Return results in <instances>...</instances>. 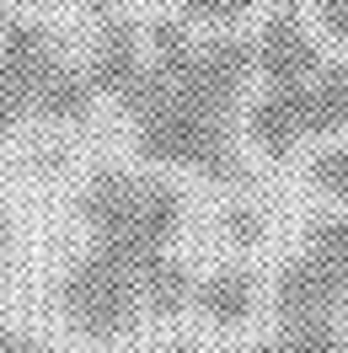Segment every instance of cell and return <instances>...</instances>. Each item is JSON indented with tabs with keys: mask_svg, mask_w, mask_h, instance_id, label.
Returning a JSON list of instances; mask_svg holds the SVG:
<instances>
[{
	"mask_svg": "<svg viewBox=\"0 0 348 353\" xmlns=\"http://www.w3.org/2000/svg\"><path fill=\"white\" fill-rule=\"evenodd\" d=\"M305 11H311V22L322 27V38L348 43V0H311Z\"/></svg>",
	"mask_w": 348,
	"mask_h": 353,
	"instance_id": "13",
	"label": "cell"
},
{
	"mask_svg": "<svg viewBox=\"0 0 348 353\" xmlns=\"http://www.w3.org/2000/svg\"><path fill=\"white\" fill-rule=\"evenodd\" d=\"M86 6H91V17H97V22H108V17H113V0H86Z\"/></svg>",
	"mask_w": 348,
	"mask_h": 353,
	"instance_id": "17",
	"label": "cell"
},
{
	"mask_svg": "<svg viewBox=\"0 0 348 353\" xmlns=\"http://www.w3.org/2000/svg\"><path fill=\"white\" fill-rule=\"evenodd\" d=\"M0 353H48V348H44V337H38V332L0 321Z\"/></svg>",
	"mask_w": 348,
	"mask_h": 353,
	"instance_id": "14",
	"label": "cell"
},
{
	"mask_svg": "<svg viewBox=\"0 0 348 353\" xmlns=\"http://www.w3.org/2000/svg\"><path fill=\"white\" fill-rule=\"evenodd\" d=\"M262 0H177V22L193 32H236Z\"/></svg>",
	"mask_w": 348,
	"mask_h": 353,
	"instance_id": "10",
	"label": "cell"
},
{
	"mask_svg": "<svg viewBox=\"0 0 348 353\" xmlns=\"http://www.w3.org/2000/svg\"><path fill=\"white\" fill-rule=\"evenodd\" d=\"M279 353H348V327L338 321H273Z\"/></svg>",
	"mask_w": 348,
	"mask_h": 353,
	"instance_id": "9",
	"label": "cell"
},
{
	"mask_svg": "<svg viewBox=\"0 0 348 353\" xmlns=\"http://www.w3.org/2000/svg\"><path fill=\"white\" fill-rule=\"evenodd\" d=\"M273 321H338L348 327V214H316L300 252L273 273Z\"/></svg>",
	"mask_w": 348,
	"mask_h": 353,
	"instance_id": "5",
	"label": "cell"
},
{
	"mask_svg": "<svg viewBox=\"0 0 348 353\" xmlns=\"http://www.w3.org/2000/svg\"><path fill=\"white\" fill-rule=\"evenodd\" d=\"M305 182L332 203H348V139H327L305 155Z\"/></svg>",
	"mask_w": 348,
	"mask_h": 353,
	"instance_id": "11",
	"label": "cell"
},
{
	"mask_svg": "<svg viewBox=\"0 0 348 353\" xmlns=\"http://www.w3.org/2000/svg\"><path fill=\"white\" fill-rule=\"evenodd\" d=\"M65 65L70 59L59 54L48 27L22 22V17L6 22V32H0V145L22 123H38V102Z\"/></svg>",
	"mask_w": 348,
	"mask_h": 353,
	"instance_id": "6",
	"label": "cell"
},
{
	"mask_svg": "<svg viewBox=\"0 0 348 353\" xmlns=\"http://www.w3.org/2000/svg\"><path fill=\"white\" fill-rule=\"evenodd\" d=\"M322 65H327V54H322V43H316L311 22H305L295 6H273V11L262 17L258 38H252V70H258L262 91L300 86V81H311Z\"/></svg>",
	"mask_w": 348,
	"mask_h": 353,
	"instance_id": "7",
	"label": "cell"
},
{
	"mask_svg": "<svg viewBox=\"0 0 348 353\" xmlns=\"http://www.w3.org/2000/svg\"><path fill=\"white\" fill-rule=\"evenodd\" d=\"M155 263L161 257H139V252H124V246L86 241V252L70 257V268L59 273V289H54V305L65 316V327L91 348L129 343L151 321L145 289H151Z\"/></svg>",
	"mask_w": 348,
	"mask_h": 353,
	"instance_id": "2",
	"label": "cell"
},
{
	"mask_svg": "<svg viewBox=\"0 0 348 353\" xmlns=\"http://www.w3.org/2000/svg\"><path fill=\"white\" fill-rule=\"evenodd\" d=\"M75 220L102 246H124V252H139V257H166L182 220H188V199L166 176L97 166L75 193Z\"/></svg>",
	"mask_w": 348,
	"mask_h": 353,
	"instance_id": "3",
	"label": "cell"
},
{
	"mask_svg": "<svg viewBox=\"0 0 348 353\" xmlns=\"http://www.w3.org/2000/svg\"><path fill=\"white\" fill-rule=\"evenodd\" d=\"M32 6H48V0H32Z\"/></svg>",
	"mask_w": 348,
	"mask_h": 353,
	"instance_id": "20",
	"label": "cell"
},
{
	"mask_svg": "<svg viewBox=\"0 0 348 353\" xmlns=\"http://www.w3.org/2000/svg\"><path fill=\"white\" fill-rule=\"evenodd\" d=\"M6 22H11V17H6V6H0V32H6Z\"/></svg>",
	"mask_w": 348,
	"mask_h": 353,
	"instance_id": "19",
	"label": "cell"
},
{
	"mask_svg": "<svg viewBox=\"0 0 348 353\" xmlns=\"http://www.w3.org/2000/svg\"><path fill=\"white\" fill-rule=\"evenodd\" d=\"M11 241H17V230H11V214H6V209H0V257H6V252H11Z\"/></svg>",
	"mask_w": 348,
	"mask_h": 353,
	"instance_id": "15",
	"label": "cell"
},
{
	"mask_svg": "<svg viewBox=\"0 0 348 353\" xmlns=\"http://www.w3.org/2000/svg\"><path fill=\"white\" fill-rule=\"evenodd\" d=\"M241 123L268 161H289L305 139H348V59H327L300 86L262 91Z\"/></svg>",
	"mask_w": 348,
	"mask_h": 353,
	"instance_id": "4",
	"label": "cell"
},
{
	"mask_svg": "<svg viewBox=\"0 0 348 353\" xmlns=\"http://www.w3.org/2000/svg\"><path fill=\"white\" fill-rule=\"evenodd\" d=\"M155 353H198L193 343H166V348H155Z\"/></svg>",
	"mask_w": 348,
	"mask_h": 353,
	"instance_id": "18",
	"label": "cell"
},
{
	"mask_svg": "<svg viewBox=\"0 0 348 353\" xmlns=\"http://www.w3.org/2000/svg\"><path fill=\"white\" fill-rule=\"evenodd\" d=\"M258 300H262L258 273L246 263H225V268H209V273L193 279V305L188 310H198V316L220 332H236L258 316Z\"/></svg>",
	"mask_w": 348,
	"mask_h": 353,
	"instance_id": "8",
	"label": "cell"
},
{
	"mask_svg": "<svg viewBox=\"0 0 348 353\" xmlns=\"http://www.w3.org/2000/svg\"><path fill=\"white\" fill-rule=\"evenodd\" d=\"M236 353H279V343H273V337H258V343H246V348H236Z\"/></svg>",
	"mask_w": 348,
	"mask_h": 353,
	"instance_id": "16",
	"label": "cell"
},
{
	"mask_svg": "<svg viewBox=\"0 0 348 353\" xmlns=\"http://www.w3.org/2000/svg\"><path fill=\"white\" fill-rule=\"evenodd\" d=\"M252 38L241 32H204L177 17H155L145 32V70L118 108L134 129V150L151 166L209 176L225 188L246 182L241 118L252 86Z\"/></svg>",
	"mask_w": 348,
	"mask_h": 353,
	"instance_id": "1",
	"label": "cell"
},
{
	"mask_svg": "<svg viewBox=\"0 0 348 353\" xmlns=\"http://www.w3.org/2000/svg\"><path fill=\"white\" fill-rule=\"evenodd\" d=\"M220 230H225L236 246H258L262 230H268V220H262V209H258L252 199H236L225 214H220Z\"/></svg>",
	"mask_w": 348,
	"mask_h": 353,
	"instance_id": "12",
	"label": "cell"
}]
</instances>
